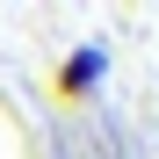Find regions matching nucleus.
<instances>
[{"mask_svg":"<svg viewBox=\"0 0 159 159\" xmlns=\"http://www.w3.org/2000/svg\"><path fill=\"white\" fill-rule=\"evenodd\" d=\"M101 80H109V51H101V43H72L58 58V72H51V94H58L65 109H80V101L101 94Z\"/></svg>","mask_w":159,"mask_h":159,"instance_id":"1","label":"nucleus"}]
</instances>
